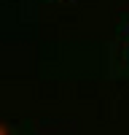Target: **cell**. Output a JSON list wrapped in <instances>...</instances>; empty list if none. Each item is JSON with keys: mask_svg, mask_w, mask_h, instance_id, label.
<instances>
[{"mask_svg": "<svg viewBox=\"0 0 129 135\" xmlns=\"http://www.w3.org/2000/svg\"><path fill=\"white\" fill-rule=\"evenodd\" d=\"M0 135H8V127L3 124V127H0Z\"/></svg>", "mask_w": 129, "mask_h": 135, "instance_id": "6da1fadb", "label": "cell"}]
</instances>
